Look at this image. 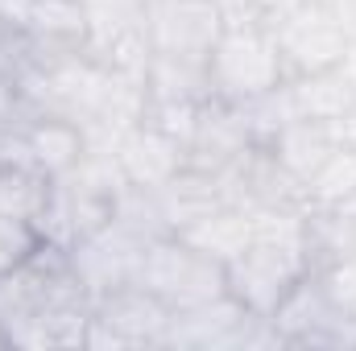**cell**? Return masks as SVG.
Listing matches in <instances>:
<instances>
[{"mask_svg": "<svg viewBox=\"0 0 356 351\" xmlns=\"http://www.w3.org/2000/svg\"><path fill=\"white\" fill-rule=\"evenodd\" d=\"M178 236H182L186 244H195L199 252H207L211 261L228 264V261H236V257L249 248V240H253V211L224 203V207H216L211 215H203L199 223H191V228L178 232Z\"/></svg>", "mask_w": 356, "mask_h": 351, "instance_id": "ac0fdd59", "label": "cell"}, {"mask_svg": "<svg viewBox=\"0 0 356 351\" xmlns=\"http://www.w3.org/2000/svg\"><path fill=\"white\" fill-rule=\"evenodd\" d=\"M286 99H290V112L298 120H315V124H336L344 112L356 108V95L344 79L340 67H327V71H311V75H294L282 83Z\"/></svg>", "mask_w": 356, "mask_h": 351, "instance_id": "2e32d148", "label": "cell"}, {"mask_svg": "<svg viewBox=\"0 0 356 351\" xmlns=\"http://www.w3.org/2000/svg\"><path fill=\"white\" fill-rule=\"evenodd\" d=\"M38 244H42V236H38L33 223L0 215V273H8L13 264H21L29 252H38Z\"/></svg>", "mask_w": 356, "mask_h": 351, "instance_id": "cb8c5ba5", "label": "cell"}, {"mask_svg": "<svg viewBox=\"0 0 356 351\" xmlns=\"http://www.w3.org/2000/svg\"><path fill=\"white\" fill-rule=\"evenodd\" d=\"M88 12V54L108 71L145 79L154 58L149 46V0H83Z\"/></svg>", "mask_w": 356, "mask_h": 351, "instance_id": "52a82bcc", "label": "cell"}, {"mask_svg": "<svg viewBox=\"0 0 356 351\" xmlns=\"http://www.w3.org/2000/svg\"><path fill=\"white\" fill-rule=\"evenodd\" d=\"M137 285L158 293L170 310H182L228 293V268L199 252L195 244H186L182 236H162L145 248Z\"/></svg>", "mask_w": 356, "mask_h": 351, "instance_id": "277c9868", "label": "cell"}, {"mask_svg": "<svg viewBox=\"0 0 356 351\" xmlns=\"http://www.w3.org/2000/svg\"><path fill=\"white\" fill-rule=\"evenodd\" d=\"M95 298L71 257L54 244H38L21 264L0 273V343L25 351L83 348Z\"/></svg>", "mask_w": 356, "mask_h": 351, "instance_id": "6da1fadb", "label": "cell"}, {"mask_svg": "<svg viewBox=\"0 0 356 351\" xmlns=\"http://www.w3.org/2000/svg\"><path fill=\"white\" fill-rule=\"evenodd\" d=\"M29 62H33V46H29L25 29L17 21L0 17V120H13L25 112L17 99V87H21Z\"/></svg>", "mask_w": 356, "mask_h": 351, "instance_id": "44dd1931", "label": "cell"}, {"mask_svg": "<svg viewBox=\"0 0 356 351\" xmlns=\"http://www.w3.org/2000/svg\"><path fill=\"white\" fill-rule=\"evenodd\" d=\"M216 12H220V29H257V25H269L261 0H216Z\"/></svg>", "mask_w": 356, "mask_h": 351, "instance_id": "d4e9b609", "label": "cell"}, {"mask_svg": "<svg viewBox=\"0 0 356 351\" xmlns=\"http://www.w3.org/2000/svg\"><path fill=\"white\" fill-rule=\"evenodd\" d=\"M162 348L191 351H228V348H282L273 323L245 310L232 293H220L199 306H182L170 314Z\"/></svg>", "mask_w": 356, "mask_h": 351, "instance_id": "5b68a950", "label": "cell"}, {"mask_svg": "<svg viewBox=\"0 0 356 351\" xmlns=\"http://www.w3.org/2000/svg\"><path fill=\"white\" fill-rule=\"evenodd\" d=\"M257 141H253V128L245 120V108L211 95L199 108V120H195V132H191V145H186V166L207 170V174H224Z\"/></svg>", "mask_w": 356, "mask_h": 351, "instance_id": "7c38bea8", "label": "cell"}, {"mask_svg": "<svg viewBox=\"0 0 356 351\" xmlns=\"http://www.w3.org/2000/svg\"><path fill=\"white\" fill-rule=\"evenodd\" d=\"M0 348H4V343H0Z\"/></svg>", "mask_w": 356, "mask_h": 351, "instance_id": "4dcf8cb0", "label": "cell"}, {"mask_svg": "<svg viewBox=\"0 0 356 351\" xmlns=\"http://www.w3.org/2000/svg\"><path fill=\"white\" fill-rule=\"evenodd\" d=\"M269 33L277 42V54H282V67H286V79L294 75H311V71H327V67H340V58L348 54V33L344 25L336 21V12L323 4V0H307L302 8L269 21Z\"/></svg>", "mask_w": 356, "mask_h": 351, "instance_id": "ba28073f", "label": "cell"}, {"mask_svg": "<svg viewBox=\"0 0 356 351\" xmlns=\"http://www.w3.org/2000/svg\"><path fill=\"white\" fill-rule=\"evenodd\" d=\"M332 211H336L340 219H348V223H356V190L348 194V198H344V203H340V207H332Z\"/></svg>", "mask_w": 356, "mask_h": 351, "instance_id": "f546056e", "label": "cell"}, {"mask_svg": "<svg viewBox=\"0 0 356 351\" xmlns=\"http://www.w3.org/2000/svg\"><path fill=\"white\" fill-rule=\"evenodd\" d=\"M216 0H149V46L154 54L207 62L220 37Z\"/></svg>", "mask_w": 356, "mask_h": 351, "instance_id": "8fae6325", "label": "cell"}, {"mask_svg": "<svg viewBox=\"0 0 356 351\" xmlns=\"http://www.w3.org/2000/svg\"><path fill=\"white\" fill-rule=\"evenodd\" d=\"M170 314L175 310L158 293H149L141 285H120V289L95 298L83 348H116V351L162 348Z\"/></svg>", "mask_w": 356, "mask_h": 351, "instance_id": "8992f818", "label": "cell"}, {"mask_svg": "<svg viewBox=\"0 0 356 351\" xmlns=\"http://www.w3.org/2000/svg\"><path fill=\"white\" fill-rule=\"evenodd\" d=\"M266 149L286 166V170H290V174L298 178V182H307V178L319 170V162L336 149V137H332L327 124H315V120H290L286 128L273 132V141H269Z\"/></svg>", "mask_w": 356, "mask_h": 351, "instance_id": "d6986e66", "label": "cell"}, {"mask_svg": "<svg viewBox=\"0 0 356 351\" xmlns=\"http://www.w3.org/2000/svg\"><path fill=\"white\" fill-rule=\"evenodd\" d=\"M307 186V203L319 207V211H332L340 207L348 194L356 190V145H340L319 162V170L302 182Z\"/></svg>", "mask_w": 356, "mask_h": 351, "instance_id": "ffe728a7", "label": "cell"}, {"mask_svg": "<svg viewBox=\"0 0 356 351\" xmlns=\"http://www.w3.org/2000/svg\"><path fill=\"white\" fill-rule=\"evenodd\" d=\"M33 58H67L88 54V12L83 0H33L21 21Z\"/></svg>", "mask_w": 356, "mask_h": 351, "instance_id": "5bb4252c", "label": "cell"}, {"mask_svg": "<svg viewBox=\"0 0 356 351\" xmlns=\"http://www.w3.org/2000/svg\"><path fill=\"white\" fill-rule=\"evenodd\" d=\"M307 0H261V8H266L269 21H277V17H286V12H294V8H302Z\"/></svg>", "mask_w": 356, "mask_h": 351, "instance_id": "4316f807", "label": "cell"}, {"mask_svg": "<svg viewBox=\"0 0 356 351\" xmlns=\"http://www.w3.org/2000/svg\"><path fill=\"white\" fill-rule=\"evenodd\" d=\"M340 71H344V79H348V87H353V95H356V42L348 46V54L340 58Z\"/></svg>", "mask_w": 356, "mask_h": 351, "instance_id": "f1b7e54d", "label": "cell"}, {"mask_svg": "<svg viewBox=\"0 0 356 351\" xmlns=\"http://www.w3.org/2000/svg\"><path fill=\"white\" fill-rule=\"evenodd\" d=\"M332 12H336V21L344 25V33H348V42H356V0H323Z\"/></svg>", "mask_w": 356, "mask_h": 351, "instance_id": "484cf974", "label": "cell"}, {"mask_svg": "<svg viewBox=\"0 0 356 351\" xmlns=\"http://www.w3.org/2000/svg\"><path fill=\"white\" fill-rule=\"evenodd\" d=\"M145 248H149V240L129 232L120 219H108L88 240H79L67 257H71V268L79 273V281L88 285V293L99 298V293H112L120 285H137Z\"/></svg>", "mask_w": 356, "mask_h": 351, "instance_id": "30bf717a", "label": "cell"}, {"mask_svg": "<svg viewBox=\"0 0 356 351\" xmlns=\"http://www.w3.org/2000/svg\"><path fill=\"white\" fill-rule=\"evenodd\" d=\"M46 194H50V178L33 174V170L0 166V215L38 223V215L46 207Z\"/></svg>", "mask_w": 356, "mask_h": 351, "instance_id": "7402d4cb", "label": "cell"}, {"mask_svg": "<svg viewBox=\"0 0 356 351\" xmlns=\"http://www.w3.org/2000/svg\"><path fill=\"white\" fill-rule=\"evenodd\" d=\"M29 4H33V0H0V17L21 25V21H25V12H29Z\"/></svg>", "mask_w": 356, "mask_h": 351, "instance_id": "83f0119b", "label": "cell"}, {"mask_svg": "<svg viewBox=\"0 0 356 351\" xmlns=\"http://www.w3.org/2000/svg\"><path fill=\"white\" fill-rule=\"evenodd\" d=\"M311 277L319 281L323 298H327L344 318L356 323V252H344V257H332V261L315 264Z\"/></svg>", "mask_w": 356, "mask_h": 351, "instance_id": "603a6c76", "label": "cell"}, {"mask_svg": "<svg viewBox=\"0 0 356 351\" xmlns=\"http://www.w3.org/2000/svg\"><path fill=\"white\" fill-rule=\"evenodd\" d=\"M25 141H29V157L38 166V174L63 178L75 170L88 153V137L75 120L67 116H46V112H29L25 116Z\"/></svg>", "mask_w": 356, "mask_h": 351, "instance_id": "9a60e30c", "label": "cell"}, {"mask_svg": "<svg viewBox=\"0 0 356 351\" xmlns=\"http://www.w3.org/2000/svg\"><path fill=\"white\" fill-rule=\"evenodd\" d=\"M207 83L216 99L249 103L286 83V67L269 25L257 29H224L207 54Z\"/></svg>", "mask_w": 356, "mask_h": 351, "instance_id": "3957f363", "label": "cell"}, {"mask_svg": "<svg viewBox=\"0 0 356 351\" xmlns=\"http://www.w3.org/2000/svg\"><path fill=\"white\" fill-rule=\"evenodd\" d=\"M112 157H116L124 182H133V186H162V182H170L186 166V149L178 145L175 137H166L162 128H154L149 120H137L120 137Z\"/></svg>", "mask_w": 356, "mask_h": 351, "instance_id": "4fadbf2b", "label": "cell"}, {"mask_svg": "<svg viewBox=\"0 0 356 351\" xmlns=\"http://www.w3.org/2000/svg\"><path fill=\"white\" fill-rule=\"evenodd\" d=\"M158 198H162V211H166V223L170 232H186L191 223H199L203 215H211L216 207H224V190H220V178L207 174V170H195V166H182L170 182L154 186Z\"/></svg>", "mask_w": 356, "mask_h": 351, "instance_id": "e0dca14e", "label": "cell"}, {"mask_svg": "<svg viewBox=\"0 0 356 351\" xmlns=\"http://www.w3.org/2000/svg\"><path fill=\"white\" fill-rule=\"evenodd\" d=\"M282 348H327V351H356V323L344 318L319 289V281L307 273L269 314Z\"/></svg>", "mask_w": 356, "mask_h": 351, "instance_id": "9c48e42d", "label": "cell"}, {"mask_svg": "<svg viewBox=\"0 0 356 351\" xmlns=\"http://www.w3.org/2000/svg\"><path fill=\"white\" fill-rule=\"evenodd\" d=\"M120 186H124V174H120L116 157L88 149L75 170H67L63 178H50L46 207L33 223L42 244L71 252L79 240H88L95 228H104L112 219V203H116Z\"/></svg>", "mask_w": 356, "mask_h": 351, "instance_id": "7a4b0ae2", "label": "cell"}]
</instances>
